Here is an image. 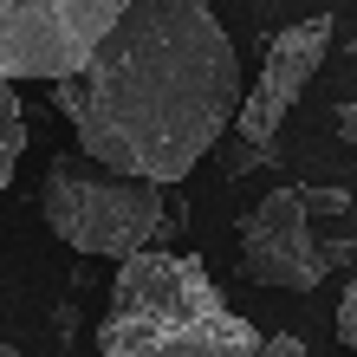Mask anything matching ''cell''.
Here are the masks:
<instances>
[{
    "label": "cell",
    "mask_w": 357,
    "mask_h": 357,
    "mask_svg": "<svg viewBox=\"0 0 357 357\" xmlns=\"http://www.w3.org/2000/svg\"><path fill=\"white\" fill-rule=\"evenodd\" d=\"M260 331L227 312L195 254L143 247L117 260L111 305L98 319V357H254Z\"/></svg>",
    "instance_id": "7a4b0ae2"
},
{
    "label": "cell",
    "mask_w": 357,
    "mask_h": 357,
    "mask_svg": "<svg viewBox=\"0 0 357 357\" xmlns=\"http://www.w3.org/2000/svg\"><path fill=\"white\" fill-rule=\"evenodd\" d=\"M273 150H260V143H247V137H234L227 143V156H221V176H247V169H260Z\"/></svg>",
    "instance_id": "ba28073f"
},
{
    "label": "cell",
    "mask_w": 357,
    "mask_h": 357,
    "mask_svg": "<svg viewBox=\"0 0 357 357\" xmlns=\"http://www.w3.org/2000/svg\"><path fill=\"white\" fill-rule=\"evenodd\" d=\"M52 104L85 156L176 188L208 150H221L247 85L241 52L208 0H130L98 52L52 85Z\"/></svg>",
    "instance_id": "6da1fadb"
},
{
    "label": "cell",
    "mask_w": 357,
    "mask_h": 357,
    "mask_svg": "<svg viewBox=\"0 0 357 357\" xmlns=\"http://www.w3.org/2000/svg\"><path fill=\"white\" fill-rule=\"evenodd\" d=\"M39 215L85 260H130V254L176 234L169 188L123 176V169H111V162H98L85 150H66V156L46 162V176H39Z\"/></svg>",
    "instance_id": "3957f363"
},
{
    "label": "cell",
    "mask_w": 357,
    "mask_h": 357,
    "mask_svg": "<svg viewBox=\"0 0 357 357\" xmlns=\"http://www.w3.org/2000/svg\"><path fill=\"white\" fill-rule=\"evenodd\" d=\"M338 137H344V150H357V98L338 111Z\"/></svg>",
    "instance_id": "8fae6325"
},
{
    "label": "cell",
    "mask_w": 357,
    "mask_h": 357,
    "mask_svg": "<svg viewBox=\"0 0 357 357\" xmlns=\"http://www.w3.org/2000/svg\"><path fill=\"white\" fill-rule=\"evenodd\" d=\"M130 13V0H0V78H72L98 39Z\"/></svg>",
    "instance_id": "277c9868"
},
{
    "label": "cell",
    "mask_w": 357,
    "mask_h": 357,
    "mask_svg": "<svg viewBox=\"0 0 357 357\" xmlns=\"http://www.w3.org/2000/svg\"><path fill=\"white\" fill-rule=\"evenodd\" d=\"M254 357H312L299 338H292V331H273V338H260V351Z\"/></svg>",
    "instance_id": "30bf717a"
},
{
    "label": "cell",
    "mask_w": 357,
    "mask_h": 357,
    "mask_svg": "<svg viewBox=\"0 0 357 357\" xmlns=\"http://www.w3.org/2000/svg\"><path fill=\"white\" fill-rule=\"evenodd\" d=\"M0 357H26V351H13V344H7V338H0Z\"/></svg>",
    "instance_id": "7c38bea8"
},
{
    "label": "cell",
    "mask_w": 357,
    "mask_h": 357,
    "mask_svg": "<svg viewBox=\"0 0 357 357\" xmlns=\"http://www.w3.org/2000/svg\"><path fill=\"white\" fill-rule=\"evenodd\" d=\"M325 52H331V20H299V26L273 33L266 66H260V85L247 91L241 117H234V137L260 143V150H273V137H280L286 111L299 104V91L312 85V78H319Z\"/></svg>",
    "instance_id": "8992f818"
},
{
    "label": "cell",
    "mask_w": 357,
    "mask_h": 357,
    "mask_svg": "<svg viewBox=\"0 0 357 357\" xmlns=\"http://www.w3.org/2000/svg\"><path fill=\"white\" fill-rule=\"evenodd\" d=\"M20 156H26V111H20L13 78H0V188H13Z\"/></svg>",
    "instance_id": "52a82bcc"
},
{
    "label": "cell",
    "mask_w": 357,
    "mask_h": 357,
    "mask_svg": "<svg viewBox=\"0 0 357 357\" xmlns=\"http://www.w3.org/2000/svg\"><path fill=\"white\" fill-rule=\"evenodd\" d=\"M312 195L305 188H273L241 215V273L254 286H286V292H312L325 286V273L338 254H325V241L312 234Z\"/></svg>",
    "instance_id": "5b68a950"
},
{
    "label": "cell",
    "mask_w": 357,
    "mask_h": 357,
    "mask_svg": "<svg viewBox=\"0 0 357 357\" xmlns=\"http://www.w3.org/2000/svg\"><path fill=\"white\" fill-rule=\"evenodd\" d=\"M338 338H344V351H357V280L344 286V299H338Z\"/></svg>",
    "instance_id": "9c48e42d"
}]
</instances>
